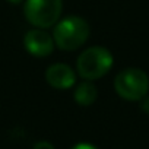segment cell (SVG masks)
I'll return each mask as SVG.
<instances>
[{
	"mask_svg": "<svg viewBox=\"0 0 149 149\" xmlns=\"http://www.w3.org/2000/svg\"><path fill=\"white\" fill-rule=\"evenodd\" d=\"M114 89L123 100L139 101L149 92L148 74L137 67H129L121 70L114 79Z\"/></svg>",
	"mask_w": 149,
	"mask_h": 149,
	"instance_id": "obj_3",
	"label": "cell"
},
{
	"mask_svg": "<svg viewBox=\"0 0 149 149\" xmlns=\"http://www.w3.org/2000/svg\"><path fill=\"white\" fill-rule=\"evenodd\" d=\"M89 25L81 16H69L61 19L53 32L54 44L64 51H73L82 47L89 37Z\"/></svg>",
	"mask_w": 149,
	"mask_h": 149,
	"instance_id": "obj_1",
	"label": "cell"
},
{
	"mask_svg": "<svg viewBox=\"0 0 149 149\" xmlns=\"http://www.w3.org/2000/svg\"><path fill=\"white\" fill-rule=\"evenodd\" d=\"M142 110H143L145 113H148V114H149V97L143 98V102H142Z\"/></svg>",
	"mask_w": 149,
	"mask_h": 149,
	"instance_id": "obj_10",
	"label": "cell"
},
{
	"mask_svg": "<svg viewBox=\"0 0 149 149\" xmlns=\"http://www.w3.org/2000/svg\"><path fill=\"white\" fill-rule=\"evenodd\" d=\"M45 81L56 89H69L76 82V73L64 63H54L45 70Z\"/></svg>",
	"mask_w": 149,
	"mask_h": 149,
	"instance_id": "obj_6",
	"label": "cell"
},
{
	"mask_svg": "<svg viewBox=\"0 0 149 149\" xmlns=\"http://www.w3.org/2000/svg\"><path fill=\"white\" fill-rule=\"evenodd\" d=\"M98 97V89L91 81H85L78 85L76 91H74V101L82 107H88L95 102Z\"/></svg>",
	"mask_w": 149,
	"mask_h": 149,
	"instance_id": "obj_7",
	"label": "cell"
},
{
	"mask_svg": "<svg viewBox=\"0 0 149 149\" xmlns=\"http://www.w3.org/2000/svg\"><path fill=\"white\" fill-rule=\"evenodd\" d=\"M114 58L108 48L101 45H94L82 51L76 61V69L79 76L85 81H95L102 78L113 67Z\"/></svg>",
	"mask_w": 149,
	"mask_h": 149,
	"instance_id": "obj_2",
	"label": "cell"
},
{
	"mask_svg": "<svg viewBox=\"0 0 149 149\" xmlns=\"http://www.w3.org/2000/svg\"><path fill=\"white\" fill-rule=\"evenodd\" d=\"M61 9V0H25L24 15L35 28L47 29L57 24Z\"/></svg>",
	"mask_w": 149,
	"mask_h": 149,
	"instance_id": "obj_4",
	"label": "cell"
},
{
	"mask_svg": "<svg viewBox=\"0 0 149 149\" xmlns=\"http://www.w3.org/2000/svg\"><path fill=\"white\" fill-rule=\"evenodd\" d=\"M72 149H98L97 146L91 145V143H86V142H82V143H76Z\"/></svg>",
	"mask_w": 149,
	"mask_h": 149,
	"instance_id": "obj_9",
	"label": "cell"
},
{
	"mask_svg": "<svg viewBox=\"0 0 149 149\" xmlns=\"http://www.w3.org/2000/svg\"><path fill=\"white\" fill-rule=\"evenodd\" d=\"M34 149H54V146L50 142H47V140H41V142L35 143Z\"/></svg>",
	"mask_w": 149,
	"mask_h": 149,
	"instance_id": "obj_8",
	"label": "cell"
},
{
	"mask_svg": "<svg viewBox=\"0 0 149 149\" xmlns=\"http://www.w3.org/2000/svg\"><path fill=\"white\" fill-rule=\"evenodd\" d=\"M24 45L31 56L40 58L50 56L56 47L53 37L40 28L26 32V35L24 37Z\"/></svg>",
	"mask_w": 149,
	"mask_h": 149,
	"instance_id": "obj_5",
	"label": "cell"
},
{
	"mask_svg": "<svg viewBox=\"0 0 149 149\" xmlns=\"http://www.w3.org/2000/svg\"><path fill=\"white\" fill-rule=\"evenodd\" d=\"M6 2H9V3H13V5H18V3H21L22 0H6Z\"/></svg>",
	"mask_w": 149,
	"mask_h": 149,
	"instance_id": "obj_11",
	"label": "cell"
}]
</instances>
